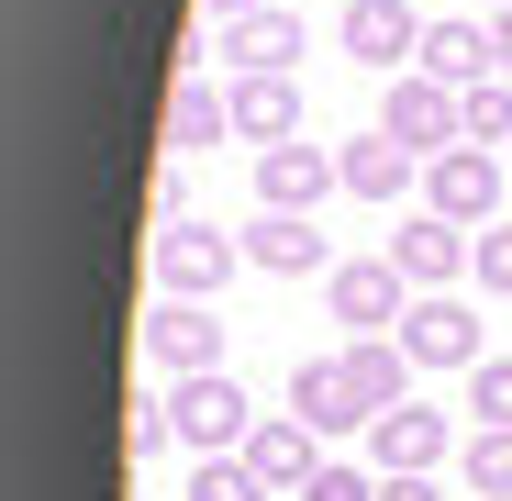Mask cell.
<instances>
[{"mask_svg":"<svg viewBox=\"0 0 512 501\" xmlns=\"http://www.w3.org/2000/svg\"><path fill=\"white\" fill-rule=\"evenodd\" d=\"M245 268V234H223V223H156V301H212L223 279Z\"/></svg>","mask_w":512,"mask_h":501,"instance_id":"1","label":"cell"},{"mask_svg":"<svg viewBox=\"0 0 512 501\" xmlns=\"http://www.w3.org/2000/svg\"><path fill=\"white\" fill-rule=\"evenodd\" d=\"M423 78H446V90H479V78H501L490 56V12H446V23H423Z\"/></svg>","mask_w":512,"mask_h":501,"instance_id":"12","label":"cell"},{"mask_svg":"<svg viewBox=\"0 0 512 501\" xmlns=\"http://www.w3.org/2000/svg\"><path fill=\"white\" fill-rule=\"evenodd\" d=\"M457 123H468V145H512V78H479V90H457Z\"/></svg>","mask_w":512,"mask_h":501,"instance_id":"22","label":"cell"},{"mask_svg":"<svg viewBox=\"0 0 512 501\" xmlns=\"http://www.w3.org/2000/svg\"><path fill=\"white\" fill-rule=\"evenodd\" d=\"M379 134H390V145H412V156H446V145H468V123H457V90H446V78H423V67H401V78H390Z\"/></svg>","mask_w":512,"mask_h":501,"instance_id":"5","label":"cell"},{"mask_svg":"<svg viewBox=\"0 0 512 501\" xmlns=\"http://www.w3.org/2000/svg\"><path fill=\"white\" fill-rule=\"evenodd\" d=\"M346 56L357 67H412L423 56V12L412 0H346Z\"/></svg>","mask_w":512,"mask_h":501,"instance_id":"16","label":"cell"},{"mask_svg":"<svg viewBox=\"0 0 512 501\" xmlns=\"http://www.w3.org/2000/svg\"><path fill=\"white\" fill-rule=\"evenodd\" d=\"M479 12H512V0H479Z\"/></svg>","mask_w":512,"mask_h":501,"instance_id":"30","label":"cell"},{"mask_svg":"<svg viewBox=\"0 0 512 501\" xmlns=\"http://www.w3.org/2000/svg\"><path fill=\"white\" fill-rule=\"evenodd\" d=\"M190 501H279L245 457H190Z\"/></svg>","mask_w":512,"mask_h":501,"instance_id":"23","label":"cell"},{"mask_svg":"<svg viewBox=\"0 0 512 501\" xmlns=\"http://www.w3.org/2000/svg\"><path fill=\"white\" fill-rule=\"evenodd\" d=\"M334 179H346V201H412L423 190V156L390 145V134H357V145H334Z\"/></svg>","mask_w":512,"mask_h":501,"instance_id":"13","label":"cell"},{"mask_svg":"<svg viewBox=\"0 0 512 501\" xmlns=\"http://www.w3.org/2000/svg\"><path fill=\"white\" fill-rule=\"evenodd\" d=\"M245 268H268V279H334V245L312 234V212H256L245 223Z\"/></svg>","mask_w":512,"mask_h":501,"instance_id":"11","label":"cell"},{"mask_svg":"<svg viewBox=\"0 0 512 501\" xmlns=\"http://www.w3.org/2000/svg\"><path fill=\"white\" fill-rule=\"evenodd\" d=\"M323 190H346V179H334V156L323 145H256V212H312Z\"/></svg>","mask_w":512,"mask_h":501,"instance_id":"10","label":"cell"},{"mask_svg":"<svg viewBox=\"0 0 512 501\" xmlns=\"http://www.w3.org/2000/svg\"><path fill=\"white\" fill-rule=\"evenodd\" d=\"M379 501H446L435 479H379Z\"/></svg>","mask_w":512,"mask_h":501,"instance_id":"27","label":"cell"},{"mask_svg":"<svg viewBox=\"0 0 512 501\" xmlns=\"http://www.w3.org/2000/svg\"><path fill=\"white\" fill-rule=\"evenodd\" d=\"M346 390L368 401V424L401 412L412 401V346H401V334H357V346H346Z\"/></svg>","mask_w":512,"mask_h":501,"instance_id":"18","label":"cell"},{"mask_svg":"<svg viewBox=\"0 0 512 501\" xmlns=\"http://www.w3.org/2000/svg\"><path fill=\"white\" fill-rule=\"evenodd\" d=\"M390 257H401V279H412V290H457V268L479 257V234H468V223H446V212H412V223L390 234Z\"/></svg>","mask_w":512,"mask_h":501,"instance_id":"9","label":"cell"},{"mask_svg":"<svg viewBox=\"0 0 512 501\" xmlns=\"http://www.w3.org/2000/svg\"><path fill=\"white\" fill-rule=\"evenodd\" d=\"M245 468L268 479V490H290V501H301V490H312V468H323V435L301 424V412H268V424L245 435Z\"/></svg>","mask_w":512,"mask_h":501,"instance_id":"14","label":"cell"},{"mask_svg":"<svg viewBox=\"0 0 512 501\" xmlns=\"http://www.w3.org/2000/svg\"><path fill=\"white\" fill-rule=\"evenodd\" d=\"M501 179H512L501 145H446V156H423V212L479 234V223H501Z\"/></svg>","mask_w":512,"mask_h":501,"instance_id":"3","label":"cell"},{"mask_svg":"<svg viewBox=\"0 0 512 501\" xmlns=\"http://www.w3.org/2000/svg\"><path fill=\"white\" fill-rule=\"evenodd\" d=\"M457 490H479V501H512V435H501V424H479V435L457 446Z\"/></svg>","mask_w":512,"mask_h":501,"instance_id":"21","label":"cell"},{"mask_svg":"<svg viewBox=\"0 0 512 501\" xmlns=\"http://www.w3.org/2000/svg\"><path fill=\"white\" fill-rule=\"evenodd\" d=\"M167 424H179L190 457H245V435L268 424V412H256V401L212 368V379H167Z\"/></svg>","mask_w":512,"mask_h":501,"instance_id":"2","label":"cell"},{"mask_svg":"<svg viewBox=\"0 0 512 501\" xmlns=\"http://www.w3.org/2000/svg\"><path fill=\"white\" fill-rule=\"evenodd\" d=\"M468 501H479V490H468Z\"/></svg>","mask_w":512,"mask_h":501,"instance_id":"32","label":"cell"},{"mask_svg":"<svg viewBox=\"0 0 512 501\" xmlns=\"http://www.w3.org/2000/svg\"><path fill=\"white\" fill-rule=\"evenodd\" d=\"M323 301H334V323H346V334H401V312H412L423 290L401 279V257H334Z\"/></svg>","mask_w":512,"mask_h":501,"instance_id":"4","label":"cell"},{"mask_svg":"<svg viewBox=\"0 0 512 501\" xmlns=\"http://www.w3.org/2000/svg\"><path fill=\"white\" fill-rule=\"evenodd\" d=\"M234 134H245V145H290V134H301V78H279V67L234 78Z\"/></svg>","mask_w":512,"mask_h":501,"instance_id":"19","label":"cell"},{"mask_svg":"<svg viewBox=\"0 0 512 501\" xmlns=\"http://www.w3.org/2000/svg\"><path fill=\"white\" fill-rule=\"evenodd\" d=\"M490 56H501V78H512V12H490Z\"/></svg>","mask_w":512,"mask_h":501,"instance_id":"28","label":"cell"},{"mask_svg":"<svg viewBox=\"0 0 512 501\" xmlns=\"http://www.w3.org/2000/svg\"><path fill=\"white\" fill-rule=\"evenodd\" d=\"M234 134V90H167V156H201V145H223Z\"/></svg>","mask_w":512,"mask_h":501,"instance_id":"20","label":"cell"},{"mask_svg":"<svg viewBox=\"0 0 512 501\" xmlns=\"http://www.w3.org/2000/svg\"><path fill=\"white\" fill-rule=\"evenodd\" d=\"M501 156H512V145H501Z\"/></svg>","mask_w":512,"mask_h":501,"instance_id":"31","label":"cell"},{"mask_svg":"<svg viewBox=\"0 0 512 501\" xmlns=\"http://www.w3.org/2000/svg\"><path fill=\"white\" fill-rule=\"evenodd\" d=\"M145 357H156L167 379H212V368H223V323H212V301H156V312H145Z\"/></svg>","mask_w":512,"mask_h":501,"instance_id":"7","label":"cell"},{"mask_svg":"<svg viewBox=\"0 0 512 501\" xmlns=\"http://www.w3.org/2000/svg\"><path fill=\"white\" fill-rule=\"evenodd\" d=\"M401 346H412V368H479V357H490V323H479L457 290H423V301L401 312Z\"/></svg>","mask_w":512,"mask_h":501,"instance_id":"6","label":"cell"},{"mask_svg":"<svg viewBox=\"0 0 512 501\" xmlns=\"http://www.w3.org/2000/svg\"><path fill=\"white\" fill-rule=\"evenodd\" d=\"M468 279H479L490 301H512V223H479V257H468Z\"/></svg>","mask_w":512,"mask_h":501,"instance_id":"25","label":"cell"},{"mask_svg":"<svg viewBox=\"0 0 512 501\" xmlns=\"http://www.w3.org/2000/svg\"><path fill=\"white\" fill-rule=\"evenodd\" d=\"M301 501H379V479H368V468H346V457H323Z\"/></svg>","mask_w":512,"mask_h":501,"instance_id":"26","label":"cell"},{"mask_svg":"<svg viewBox=\"0 0 512 501\" xmlns=\"http://www.w3.org/2000/svg\"><path fill=\"white\" fill-rule=\"evenodd\" d=\"M290 412L312 435H368V401L346 390V357H301L290 368Z\"/></svg>","mask_w":512,"mask_h":501,"instance_id":"17","label":"cell"},{"mask_svg":"<svg viewBox=\"0 0 512 501\" xmlns=\"http://www.w3.org/2000/svg\"><path fill=\"white\" fill-rule=\"evenodd\" d=\"M223 12H268V0H212V23H223Z\"/></svg>","mask_w":512,"mask_h":501,"instance_id":"29","label":"cell"},{"mask_svg":"<svg viewBox=\"0 0 512 501\" xmlns=\"http://www.w3.org/2000/svg\"><path fill=\"white\" fill-rule=\"evenodd\" d=\"M468 412L512 435V357H479V368H468Z\"/></svg>","mask_w":512,"mask_h":501,"instance_id":"24","label":"cell"},{"mask_svg":"<svg viewBox=\"0 0 512 501\" xmlns=\"http://www.w3.org/2000/svg\"><path fill=\"white\" fill-rule=\"evenodd\" d=\"M446 446H457V424H446V412H423V401H401V412L368 424V468H379V479H435Z\"/></svg>","mask_w":512,"mask_h":501,"instance_id":"8","label":"cell"},{"mask_svg":"<svg viewBox=\"0 0 512 501\" xmlns=\"http://www.w3.org/2000/svg\"><path fill=\"white\" fill-rule=\"evenodd\" d=\"M301 45H312V34H301L290 0H268V12H223V56H234V78H256V67H279V78H290Z\"/></svg>","mask_w":512,"mask_h":501,"instance_id":"15","label":"cell"}]
</instances>
